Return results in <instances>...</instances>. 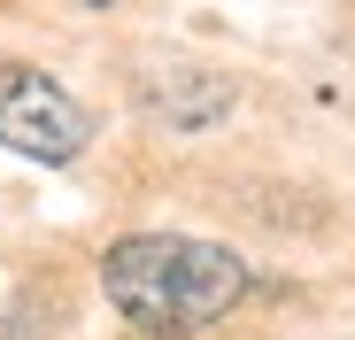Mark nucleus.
<instances>
[{
	"instance_id": "obj_1",
	"label": "nucleus",
	"mask_w": 355,
	"mask_h": 340,
	"mask_svg": "<svg viewBox=\"0 0 355 340\" xmlns=\"http://www.w3.org/2000/svg\"><path fill=\"white\" fill-rule=\"evenodd\" d=\"M255 271L216 248V240H193V232H132L101 255V294L108 309L155 332V340H178V332H201L216 317H232L248 302Z\"/></svg>"
},
{
	"instance_id": "obj_2",
	"label": "nucleus",
	"mask_w": 355,
	"mask_h": 340,
	"mask_svg": "<svg viewBox=\"0 0 355 340\" xmlns=\"http://www.w3.org/2000/svg\"><path fill=\"white\" fill-rule=\"evenodd\" d=\"M93 117L78 108V93H62L46 70H0V147H16L31 162H70L85 155Z\"/></svg>"
},
{
	"instance_id": "obj_3",
	"label": "nucleus",
	"mask_w": 355,
	"mask_h": 340,
	"mask_svg": "<svg viewBox=\"0 0 355 340\" xmlns=\"http://www.w3.org/2000/svg\"><path fill=\"white\" fill-rule=\"evenodd\" d=\"M132 101L147 108L155 124H170V132H201V124H224L232 108H240L232 78H216V70H193V62H170V70H139Z\"/></svg>"
},
{
	"instance_id": "obj_4",
	"label": "nucleus",
	"mask_w": 355,
	"mask_h": 340,
	"mask_svg": "<svg viewBox=\"0 0 355 340\" xmlns=\"http://www.w3.org/2000/svg\"><path fill=\"white\" fill-rule=\"evenodd\" d=\"M85 8H116V0H85Z\"/></svg>"
},
{
	"instance_id": "obj_5",
	"label": "nucleus",
	"mask_w": 355,
	"mask_h": 340,
	"mask_svg": "<svg viewBox=\"0 0 355 340\" xmlns=\"http://www.w3.org/2000/svg\"><path fill=\"white\" fill-rule=\"evenodd\" d=\"M0 340H8V332H0Z\"/></svg>"
}]
</instances>
